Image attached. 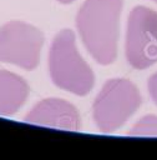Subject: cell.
<instances>
[{"label": "cell", "instance_id": "8fae6325", "mask_svg": "<svg viewBox=\"0 0 157 160\" xmlns=\"http://www.w3.org/2000/svg\"><path fill=\"white\" fill-rule=\"evenodd\" d=\"M153 1H156V2H157V0H153Z\"/></svg>", "mask_w": 157, "mask_h": 160}, {"label": "cell", "instance_id": "7a4b0ae2", "mask_svg": "<svg viewBox=\"0 0 157 160\" xmlns=\"http://www.w3.org/2000/svg\"><path fill=\"white\" fill-rule=\"evenodd\" d=\"M49 70L52 82L78 96L87 95L95 84V75L76 48L75 34L61 30L52 40L49 54Z\"/></svg>", "mask_w": 157, "mask_h": 160}, {"label": "cell", "instance_id": "52a82bcc", "mask_svg": "<svg viewBox=\"0 0 157 160\" xmlns=\"http://www.w3.org/2000/svg\"><path fill=\"white\" fill-rule=\"evenodd\" d=\"M29 96L26 81L10 71L0 70V115L15 114Z\"/></svg>", "mask_w": 157, "mask_h": 160}, {"label": "cell", "instance_id": "ba28073f", "mask_svg": "<svg viewBox=\"0 0 157 160\" xmlns=\"http://www.w3.org/2000/svg\"><path fill=\"white\" fill-rule=\"evenodd\" d=\"M128 136H157V115L141 118L127 132Z\"/></svg>", "mask_w": 157, "mask_h": 160}, {"label": "cell", "instance_id": "8992f818", "mask_svg": "<svg viewBox=\"0 0 157 160\" xmlns=\"http://www.w3.org/2000/svg\"><path fill=\"white\" fill-rule=\"evenodd\" d=\"M25 121L34 125L77 131L81 128L78 110L64 99L49 98L36 104L25 116Z\"/></svg>", "mask_w": 157, "mask_h": 160}, {"label": "cell", "instance_id": "3957f363", "mask_svg": "<svg viewBox=\"0 0 157 160\" xmlns=\"http://www.w3.org/2000/svg\"><path fill=\"white\" fill-rule=\"evenodd\" d=\"M142 96L137 86L127 79L106 81L92 105V118L102 132L121 128L140 108Z\"/></svg>", "mask_w": 157, "mask_h": 160}, {"label": "cell", "instance_id": "6da1fadb", "mask_svg": "<svg viewBox=\"0 0 157 160\" xmlns=\"http://www.w3.org/2000/svg\"><path fill=\"white\" fill-rule=\"evenodd\" d=\"M123 0H85L76 16V26L90 55L101 65L117 56L120 16Z\"/></svg>", "mask_w": 157, "mask_h": 160}, {"label": "cell", "instance_id": "5b68a950", "mask_svg": "<svg viewBox=\"0 0 157 160\" xmlns=\"http://www.w3.org/2000/svg\"><path fill=\"white\" fill-rule=\"evenodd\" d=\"M44 34L24 21H10L0 28V62L12 64L25 70L40 62Z\"/></svg>", "mask_w": 157, "mask_h": 160}, {"label": "cell", "instance_id": "30bf717a", "mask_svg": "<svg viewBox=\"0 0 157 160\" xmlns=\"http://www.w3.org/2000/svg\"><path fill=\"white\" fill-rule=\"evenodd\" d=\"M59 2H61V4H71L72 1H75V0H57Z\"/></svg>", "mask_w": 157, "mask_h": 160}, {"label": "cell", "instance_id": "9c48e42d", "mask_svg": "<svg viewBox=\"0 0 157 160\" xmlns=\"http://www.w3.org/2000/svg\"><path fill=\"white\" fill-rule=\"evenodd\" d=\"M148 92L153 102L157 105V72L152 74L148 79Z\"/></svg>", "mask_w": 157, "mask_h": 160}, {"label": "cell", "instance_id": "277c9868", "mask_svg": "<svg viewBox=\"0 0 157 160\" xmlns=\"http://www.w3.org/2000/svg\"><path fill=\"white\" fill-rule=\"evenodd\" d=\"M125 52L128 64L137 70L157 62V11L142 5L131 10Z\"/></svg>", "mask_w": 157, "mask_h": 160}]
</instances>
